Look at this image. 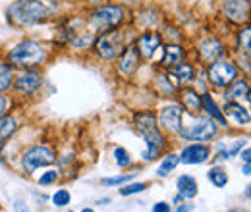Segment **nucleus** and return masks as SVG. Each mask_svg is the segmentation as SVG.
<instances>
[{
	"label": "nucleus",
	"mask_w": 251,
	"mask_h": 212,
	"mask_svg": "<svg viewBox=\"0 0 251 212\" xmlns=\"http://www.w3.org/2000/svg\"><path fill=\"white\" fill-rule=\"evenodd\" d=\"M50 18V8L41 0H16L8 6V20L22 27H31Z\"/></svg>",
	"instance_id": "f257e3e1"
},
{
	"label": "nucleus",
	"mask_w": 251,
	"mask_h": 212,
	"mask_svg": "<svg viewBox=\"0 0 251 212\" xmlns=\"http://www.w3.org/2000/svg\"><path fill=\"white\" fill-rule=\"evenodd\" d=\"M135 131L143 137V141L147 143V151L143 152L145 160H155L164 147V135L160 133L157 123V116L153 112H139L135 114Z\"/></svg>",
	"instance_id": "f03ea898"
},
{
	"label": "nucleus",
	"mask_w": 251,
	"mask_h": 212,
	"mask_svg": "<svg viewBox=\"0 0 251 212\" xmlns=\"http://www.w3.org/2000/svg\"><path fill=\"white\" fill-rule=\"evenodd\" d=\"M8 60L16 68H37L47 60V48L35 41V39H24L20 41L16 47H12V50L8 52Z\"/></svg>",
	"instance_id": "7ed1b4c3"
},
{
	"label": "nucleus",
	"mask_w": 251,
	"mask_h": 212,
	"mask_svg": "<svg viewBox=\"0 0 251 212\" xmlns=\"http://www.w3.org/2000/svg\"><path fill=\"white\" fill-rule=\"evenodd\" d=\"M124 16L126 12L122 6H112V4L99 6L89 14V25L99 33L118 29L124 22Z\"/></svg>",
	"instance_id": "20e7f679"
},
{
	"label": "nucleus",
	"mask_w": 251,
	"mask_h": 212,
	"mask_svg": "<svg viewBox=\"0 0 251 212\" xmlns=\"http://www.w3.org/2000/svg\"><path fill=\"white\" fill-rule=\"evenodd\" d=\"M209 83H213V87L217 89H226L236 77H238V66L228 58H219L213 64H209V71H207Z\"/></svg>",
	"instance_id": "39448f33"
},
{
	"label": "nucleus",
	"mask_w": 251,
	"mask_h": 212,
	"mask_svg": "<svg viewBox=\"0 0 251 212\" xmlns=\"http://www.w3.org/2000/svg\"><path fill=\"white\" fill-rule=\"evenodd\" d=\"M93 48L95 52L99 54V58H102V60H116L120 56V52L124 50L122 35L116 29L104 31L99 39H95Z\"/></svg>",
	"instance_id": "423d86ee"
},
{
	"label": "nucleus",
	"mask_w": 251,
	"mask_h": 212,
	"mask_svg": "<svg viewBox=\"0 0 251 212\" xmlns=\"http://www.w3.org/2000/svg\"><path fill=\"white\" fill-rule=\"evenodd\" d=\"M178 133L188 141H209L217 135V123L209 116H201V118H195L191 125L182 127Z\"/></svg>",
	"instance_id": "0eeeda50"
},
{
	"label": "nucleus",
	"mask_w": 251,
	"mask_h": 212,
	"mask_svg": "<svg viewBox=\"0 0 251 212\" xmlns=\"http://www.w3.org/2000/svg\"><path fill=\"white\" fill-rule=\"evenodd\" d=\"M56 160L54 152L50 151L49 147H31L29 151L24 152L22 156V166L27 174H33L37 168L41 166H50Z\"/></svg>",
	"instance_id": "6e6552de"
},
{
	"label": "nucleus",
	"mask_w": 251,
	"mask_h": 212,
	"mask_svg": "<svg viewBox=\"0 0 251 212\" xmlns=\"http://www.w3.org/2000/svg\"><path fill=\"white\" fill-rule=\"evenodd\" d=\"M160 45H162V37L155 31H145L135 41V48H137V52L143 60H153L157 50L160 48Z\"/></svg>",
	"instance_id": "1a4fd4ad"
},
{
	"label": "nucleus",
	"mask_w": 251,
	"mask_h": 212,
	"mask_svg": "<svg viewBox=\"0 0 251 212\" xmlns=\"http://www.w3.org/2000/svg\"><path fill=\"white\" fill-rule=\"evenodd\" d=\"M139 64H141V56H139L135 45L124 47V50H122L120 56H118V71H120L124 77H131V75L139 70Z\"/></svg>",
	"instance_id": "9d476101"
},
{
	"label": "nucleus",
	"mask_w": 251,
	"mask_h": 212,
	"mask_svg": "<svg viewBox=\"0 0 251 212\" xmlns=\"http://www.w3.org/2000/svg\"><path fill=\"white\" fill-rule=\"evenodd\" d=\"M12 85L16 87V91L24 93V94H35V93L41 89V85H43V77H41L39 71L27 70V71L20 73L18 77H14V83Z\"/></svg>",
	"instance_id": "9b49d317"
},
{
	"label": "nucleus",
	"mask_w": 251,
	"mask_h": 212,
	"mask_svg": "<svg viewBox=\"0 0 251 212\" xmlns=\"http://www.w3.org/2000/svg\"><path fill=\"white\" fill-rule=\"evenodd\" d=\"M222 12L228 20L236 24H246L250 18V2L248 0H222Z\"/></svg>",
	"instance_id": "f8f14e48"
},
{
	"label": "nucleus",
	"mask_w": 251,
	"mask_h": 212,
	"mask_svg": "<svg viewBox=\"0 0 251 212\" xmlns=\"http://www.w3.org/2000/svg\"><path fill=\"white\" fill-rule=\"evenodd\" d=\"M199 56L205 64H213L215 60H219L224 56V45L220 43L217 37H207L197 45Z\"/></svg>",
	"instance_id": "ddd939ff"
},
{
	"label": "nucleus",
	"mask_w": 251,
	"mask_h": 212,
	"mask_svg": "<svg viewBox=\"0 0 251 212\" xmlns=\"http://www.w3.org/2000/svg\"><path fill=\"white\" fill-rule=\"evenodd\" d=\"M160 118V125L166 127L168 131H174L178 133L182 129V120H184V108L178 106V104H172V106H164L158 114Z\"/></svg>",
	"instance_id": "4468645a"
},
{
	"label": "nucleus",
	"mask_w": 251,
	"mask_h": 212,
	"mask_svg": "<svg viewBox=\"0 0 251 212\" xmlns=\"http://www.w3.org/2000/svg\"><path fill=\"white\" fill-rule=\"evenodd\" d=\"M209 156H211V149L209 147H205L201 143H193V145H189V147H186L182 151L180 160L184 164H203Z\"/></svg>",
	"instance_id": "2eb2a0df"
},
{
	"label": "nucleus",
	"mask_w": 251,
	"mask_h": 212,
	"mask_svg": "<svg viewBox=\"0 0 251 212\" xmlns=\"http://www.w3.org/2000/svg\"><path fill=\"white\" fill-rule=\"evenodd\" d=\"M162 50H164V54H162L160 64H162L164 68H172V66L184 62V58H186V50H184V47L178 45V43H168Z\"/></svg>",
	"instance_id": "dca6fc26"
},
{
	"label": "nucleus",
	"mask_w": 251,
	"mask_h": 212,
	"mask_svg": "<svg viewBox=\"0 0 251 212\" xmlns=\"http://www.w3.org/2000/svg\"><path fill=\"white\" fill-rule=\"evenodd\" d=\"M226 100H234V102H242L244 100H250V83L246 79H234L228 87H226Z\"/></svg>",
	"instance_id": "f3484780"
},
{
	"label": "nucleus",
	"mask_w": 251,
	"mask_h": 212,
	"mask_svg": "<svg viewBox=\"0 0 251 212\" xmlns=\"http://www.w3.org/2000/svg\"><path fill=\"white\" fill-rule=\"evenodd\" d=\"M224 114L230 116L236 125H248L250 123V112L242 106V102H234V100H226L224 104Z\"/></svg>",
	"instance_id": "a211bd4d"
},
{
	"label": "nucleus",
	"mask_w": 251,
	"mask_h": 212,
	"mask_svg": "<svg viewBox=\"0 0 251 212\" xmlns=\"http://www.w3.org/2000/svg\"><path fill=\"white\" fill-rule=\"evenodd\" d=\"M180 98H182V106L191 112V114H197L199 110H203V100H201V94L195 91V89H182L180 91Z\"/></svg>",
	"instance_id": "6ab92c4d"
},
{
	"label": "nucleus",
	"mask_w": 251,
	"mask_h": 212,
	"mask_svg": "<svg viewBox=\"0 0 251 212\" xmlns=\"http://www.w3.org/2000/svg\"><path fill=\"white\" fill-rule=\"evenodd\" d=\"M170 75L176 81L174 85H178V83H189L195 77V68L191 64H188V62H180V64H176V66L170 68Z\"/></svg>",
	"instance_id": "aec40b11"
},
{
	"label": "nucleus",
	"mask_w": 251,
	"mask_h": 212,
	"mask_svg": "<svg viewBox=\"0 0 251 212\" xmlns=\"http://www.w3.org/2000/svg\"><path fill=\"white\" fill-rule=\"evenodd\" d=\"M201 100H203V110L209 114V118H211V120L219 121V125H228L226 116L220 112V108L217 106V102H215V98H213L211 94H203V96H201Z\"/></svg>",
	"instance_id": "412c9836"
},
{
	"label": "nucleus",
	"mask_w": 251,
	"mask_h": 212,
	"mask_svg": "<svg viewBox=\"0 0 251 212\" xmlns=\"http://www.w3.org/2000/svg\"><path fill=\"white\" fill-rule=\"evenodd\" d=\"M178 191H180L182 197L193 199L197 195V182H195V178H191V176H180L178 178Z\"/></svg>",
	"instance_id": "4be33fe9"
},
{
	"label": "nucleus",
	"mask_w": 251,
	"mask_h": 212,
	"mask_svg": "<svg viewBox=\"0 0 251 212\" xmlns=\"http://www.w3.org/2000/svg\"><path fill=\"white\" fill-rule=\"evenodd\" d=\"M14 83V70L10 64L0 60V93H6Z\"/></svg>",
	"instance_id": "5701e85b"
},
{
	"label": "nucleus",
	"mask_w": 251,
	"mask_h": 212,
	"mask_svg": "<svg viewBox=\"0 0 251 212\" xmlns=\"http://www.w3.org/2000/svg\"><path fill=\"white\" fill-rule=\"evenodd\" d=\"M246 145V141H242V139H238V141H234L230 147H224V145H219L220 151L217 154V160H228V158H232V156H236L238 152L242 151V147Z\"/></svg>",
	"instance_id": "b1692460"
},
{
	"label": "nucleus",
	"mask_w": 251,
	"mask_h": 212,
	"mask_svg": "<svg viewBox=\"0 0 251 212\" xmlns=\"http://www.w3.org/2000/svg\"><path fill=\"white\" fill-rule=\"evenodd\" d=\"M238 47H240V50H244L246 58H250V48H251V29H250V25H246L244 29H240V33H238Z\"/></svg>",
	"instance_id": "393cba45"
},
{
	"label": "nucleus",
	"mask_w": 251,
	"mask_h": 212,
	"mask_svg": "<svg viewBox=\"0 0 251 212\" xmlns=\"http://www.w3.org/2000/svg\"><path fill=\"white\" fill-rule=\"evenodd\" d=\"M178 164H180V156L178 154H166L162 164H160V168H158V176H168Z\"/></svg>",
	"instance_id": "a878e982"
},
{
	"label": "nucleus",
	"mask_w": 251,
	"mask_h": 212,
	"mask_svg": "<svg viewBox=\"0 0 251 212\" xmlns=\"http://www.w3.org/2000/svg\"><path fill=\"white\" fill-rule=\"evenodd\" d=\"M157 87H158V91L162 93L164 96H172V94L176 93V85L168 79V75H166V73H158L157 75Z\"/></svg>",
	"instance_id": "bb28decb"
},
{
	"label": "nucleus",
	"mask_w": 251,
	"mask_h": 212,
	"mask_svg": "<svg viewBox=\"0 0 251 212\" xmlns=\"http://www.w3.org/2000/svg\"><path fill=\"white\" fill-rule=\"evenodd\" d=\"M18 129V123H16V120L12 118V116H2L0 118V135L4 137V139H8L10 135H14V131Z\"/></svg>",
	"instance_id": "cd10ccee"
},
{
	"label": "nucleus",
	"mask_w": 251,
	"mask_h": 212,
	"mask_svg": "<svg viewBox=\"0 0 251 212\" xmlns=\"http://www.w3.org/2000/svg\"><path fill=\"white\" fill-rule=\"evenodd\" d=\"M207 176H209V180L215 187H224L228 183V174L222 168H211Z\"/></svg>",
	"instance_id": "c85d7f7f"
},
{
	"label": "nucleus",
	"mask_w": 251,
	"mask_h": 212,
	"mask_svg": "<svg viewBox=\"0 0 251 212\" xmlns=\"http://www.w3.org/2000/svg\"><path fill=\"white\" fill-rule=\"evenodd\" d=\"M114 160H116L118 168H127V166L131 164V156H129V152L126 151V149H122V147L114 149Z\"/></svg>",
	"instance_id": "c756f323"
},
{
	"label": "nucleus",
	"mask_w": 251,
	"mask_h": 212,
	"mask_svg": "<svg viewBox=\"0 0 251 212\" xmlns=\"http://www.w3.org/2000/svg\"><path fill=\"white\" fill-rule=\"evenodd\" d=\"M52 203H54L56 207H66V205L70 203V193H68L66 189H60V191H56V193L52 195Z\"/></svg>",
	"instance_id": "7c9ffc66"
},
{
	"label": "nucleus",
	"mask_w": 251,
	"mask_h": 212,
	"mask_svg": "<svg viewBox=\"0 0 251 212\" xmlns=\"http://www.w3.org/2000/svg\"><path fill=\"white\" fill-rule=\"evenodd\" d=\"M145 183H129V185H126V187H122L120 189V193L122 195H133V193H141V191H145Z\"/></svg>",
	"instance_id": "2f4dec72"
},
{
	"label": "nucleus",
	"mask_w": 251,
	"mask_h": 212,
	"mask_svg": "<svg viewBox=\"0 0 251 212\" xmlns=\"http://www.w3.org/2000/svg\"><path fill=\"white\" fill-rule=\"evenodd\" d=\"M135 174V172H133ZM133 174H126V176H116V178H104L102 183L104 185H120V183H126L129 180H133Z\"/></svg>",
	"instance_id": "473e14b6"
},
{
	"label": "nucleus",
	"mask_w": 251,
	"mask_h": 212,
	"mask_svg": "<svg viewBox=\"0 0 251 212\" xmlns=\"http://www.w3.org/2000/svg\"><path fill=\"white\" fill-rule=\"evenodd\" d=\"M56 180H58V172L50 170V172H45V174L39 178V183H41V185H50V183H54Z\"/></svg>",
	"instance_id": "72a5a7b5"
},
{
	"label": "nucleus",
	"mask_w": 251,
	"mask_h": 212,
	"mask_svg": "<svg viewBox=\"0 0 251 212\" xmlns=\"http://www.w3.org/2000/svg\"><path fill=\"white\" fill-rule=\"evenodd\" d=\"M14 211L16 212H29V207H27L24 201H16V203H14Z\"/></svg>",
	"instance_id": "f704fd0d"
},
{
	"label": "nucleus",
	"mask_w": 251,
	"mask_h": 212,
	"mask_svg": "<svg viewBox=\"0 0 251 212\" xmlns=\"http://www.w3.org/2000/svg\"><path fill=\"white\" fill-rule=\"evenodd\" d=\"M6 108H8V98H6V96L0 93V118L6 114Z\"/></svg>",
	"instance_id": "c9c22d12"
},
{
	"label": "nucleus",
	"mask_w": 251,
	"mask_h": 212,
	"mask_svg": "<svg viewBox=\"0 0 251 212\" xmlns=\"http://www.w3.org/2000/svg\"><path fill=\"white\" fill-rule=\"evenodd\" d=\"M153 212H170V207H168V203H157L153 207Z\"/></svg>",
	"instance_id": "e433bc0d"
},
{
	"label": "nucleus",
	"mask_w": 251,
	"mask_h": 212,
	"mask_svg": "<svg viewBox=\"0 0 251 212\" xmlns=\"http://www.w3.org/2000/svg\"><path fill=\"white\" fill-rule=\"evenodd\" d=\"M191 211H193V205L191 203H180L176 212H191Z\"/></svg>",
	"instance_id": "4c0bfd02"
},
{
	"label": "nucleus",
	"mask_w": 251,
	"mask_h": 212,
	"mask_svg": "<svg viewBox=\"0 0 251 212\" xmlns=\"http://www.w3.org/2000/svg\"><path fill=\"white\" fill-rule=\"evenodd\" d=\"M251 168H250V162H244V176H250L251 172H250Z\"/></svg>",
	"instance_id": "58836bf2"
},
{
	"label": "nucleus",
	"mask_w": 251,
	"mask_h": 212,
	"mask_svg": "<svg viewBox=\"0 0 251 212\" xmlns=\"http://www.w3.org/2000/svg\"><path fill=\"white\" fill-rule=\"evenodd\" d=\"M244 162H250V149H244Z\"/></svg>",
	"instance_id": "ea45409f"
},
{
	"label": "nucleus",
	"mask_w": 251,
	"mask_h": 212,
	"mask_svg": "<svg viewBox=\"0 0 251 212\" xmlns=\"http://www.w3.org/2000/svg\"><path fill=\"white\" fill-rule=\"evenodd\" d=\"M174 203H178V205H180V203H184V197H182V195H178V197H174Z\"/></svg>",
	"instance_id": "a19ab883"
},
{
	"label": "nucleus",
	"mask_w": 251,
	"mask_h": 212,
	"mask_svg": "<svg viewBox=\"0 0 251 212\" xmlns=\"http://www.w3.org/2000/svg\"><path fill=\"white\" fill-rule=\"evenodd\" d=\"M4 145H6V141H4V137L0 135V152H2V149H4Z\"/></svg>",
	"instance_id": "79ce46f5"
},
{
	"label": "nucleus",
	"mask_w": 251,
	"mask_h": 212,
	"mask_svg": "<svg viewBox=\"0 0 251 212\" xmlns=\"http://www.w3.org/2000/svg\"><path fill=\"white\" fill-rule=\"evenodd\" d=\"M81 212H95V211H93V209H83Z\"/></svg>",
	"instance_id": "37998d69"
},
{
	"label": "nucleus",
	"mask_w": 251,
	"mask_h": 212,
	"mask_svg": "<svg viewBox=\"0 0 251 212\" xmlns=\"http://www.w3.org/2000/svg\"><path fill=\"white\" fill-rule=\"evenodd\" d=\"M230 212H246V211H242V209H236V211H230Z\"/></svg>",
	"instance_id": "c03bdc74"
}]
</instances>
